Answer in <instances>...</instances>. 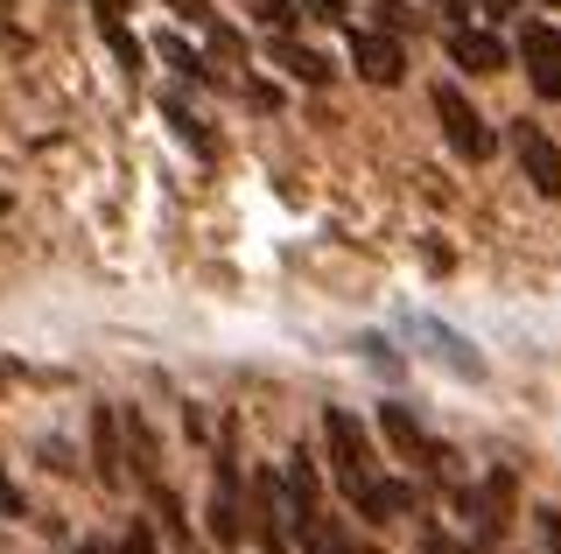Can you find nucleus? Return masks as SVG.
Instances as JSON below:
<instances>
[{
  "label": "nucleus",
  "instance_id": "obj_1",
  "mask_svg": "<svg viewBox=\"0 0 561 554\" xmlns=\"http://www.w3.org/2000/svg\"><path fill=\"white\" fill-rule=\"evenodd\" d=\"M288 519H302V541H309V527H316L323 512L302 506L288 477L260 471V477H253V541L267 547V554H288V547H295V527H288Z\"/></svg>",
  "mask_w": 561,
  "mask_h": 554
},
{
  "label": "nucleus",
  "instance_id": "obj_2",
  "mask_svg": "<svg viewBox=\"0 0 561 554\" xmlns=\"http://www.w3.org/2000/svg\"><path fill=\"white\" fill-rule=\"evenodd\" d=\"M323 436H330V471H337V484L351 492V506H358V498L379 484L373 436L358 428V414H351V407H330V414H323Z\"/></svg>",
  "mask_w": 561,
  "mask_h": 554
},
{
  "label": "nucleus",
  "instance_id": "obj_3",
  "mask_svg": "<svg viewBox=\"0 0 561 554\" xmlns=\"http://www.w3.org/2000/svg\"><path fill=\"white\" fill-rule=\"evenodd\" d=\"M513 506H519V484L513 471H491L478 492H456V519H463L470 541H505V527H513Z\"/></svg>",
  "mask_w": 561,
  "mask_h": 554
},
{
  "label": "nucleus",
  "instance_id": "obj_4",
  "mask_svg": "<svg viewBox=\"0 0 561 554\" xmlns=\"http://www.w3.org/2000/svg\"><path fill=\"white\" fill-rule=\"evenodd\" d=\"M428 106H435V119H443V134H449V148L463 154V162H491V148H499V134L484 127V113L470 106L456 84H435L428 92Z\"/></svg>",
  "mask_w": 561,
  "mask_h": 554
},
{
  "label": "nucleus",
  "instance_id": "obj_5",
  "mask_svg": "<svg viewBox=\"0 0 561 554\" xmlns=\"http://www.w3.org/2000/svg\"><path fill=\"white\" fill-rule=\"evenodd\" d=\"M245 533V506H239V457H232V436L218 442V463H210V541L239 547Z\"/></svg>",
  "mask_w": 561,
  "mask_h": 554
},
{
  "label": "nucleus",
  "instance_id": "obj_6",
  "mask_svg": "<svg viewBox=\"0 0 561 554\" xmlns=\"http://www.w3.org/2000/svg\"><path fill=\"white\" fill-rule=\"evenodd\" d=\"M351 71L365 84H400L408 78V49L393 28H351Z\"/></svg>",
  "mask_w": 561,
  "mask_h": 554
},
{
  "label": "nucleus",
  "instance_id": "obj_7",
  "mask_svg": "<svg viewBox=\"0 0 561 554\" xmlns=\"http://www.w3.org/2000/svg\"><path fill=\"white\" fill-rule=\"evenodd\" d=\"M513 154H519L526 183H534V189H540L548 204H561V148L548 141V127H534V119H519V127H513Z\"/></svg>",
  "mask_w": 561,
  "mask_h": 554
},
{
  "label": "nucleus",
  "instance_id": "obj_8",
  "mask_svg": "<svg viewBox=\"0 0 561 554\" xmlns=\"http://www.w3.org/2000/svg\"><path fill=\"white\" fill-rule=\"evenodd\" d=\"M519 64H526V78H534L540 99H561V28L526 22L519 28Z\"/></svg>",
  "mask_w": 561,
  "mask_h": 554
},
{
  "label": "nucleus",
  "instance_id": "obj_9",
  "mask_svg": "<svg viewBox=\"0 0 561 554\" xmlns=\"http://www.w3.org/2000/svg\"><path fill=\"white\" fill-rule=\"evenodd\" d=\"M119 414L113 407H92V477L105 484V492H119L127 484V449H119Z\"/></svg>",
  "mask_w": 561,
  "mask_h": 554
},
{
  "label": "nucleus",
  "instance_id": "obj_10",
  "mask_svg": "<svg viewBox=\"0 0 561 554\" xmlns=\"http://www.w3.org/2000/svg\"><path fill=\"white\" fill-rule=\"evenodd\" d=\"M414 344H428V358L435 366H449L456 379H484V358L470 351L456 331H443V323H428V316H414Z\"/></svg>",
  "mask_w": 561,
  "mask_h": 554
},
{
  "label": "nucleus",
  "instance_id": "obj_11",
  "mask_svg": "<svg viewBox=\"0 0 561 554\" xmlns=\"http://www.w3.org/2000/svg\"><path fill=\"white\" fill-rule=\"evenodd\" d=\"M449 57H456V71H470V78H499L505 71V43L484 36V28H456Z\"/></svg>",
  "mask_w": 561,
  "mask_h": 554
},
{
  "label": "nucleus",
  "instance_id": "obj_12",
  "mask_svg": "<svg viewBox=\"0 0 561 554\" xmlns=\"http://www.w3.org/2000/svg\"><path fill=\"white\" fill-rule=\"evenodd\" d=\"M358 512L373 519V527H393V519H408V512H421V492H414L408 477H379L373 492L358 498Z\"/></svg>",
  "mask_w": 561,
  "mask_h": 554
},
{
  "label": "nucleus",
  "instance_id": "obj_13",
  "mask_svg": "<svg viewBox=\"0 0 561 554\" xmlns=\"http://www.w3.org/2000/svg\"><path fill=\"white\" fill-rule=\"evenodd\" d=\"M379 422H386V442H393V449H400V457H408V463H414V457L428 463V449H435V442H428V428L414 422V407L386 401V407H379Z\"/></svg>",
  "mask_w": 561,
  "mask_h": 554
},
{
  "label": "nucleus",
  "instance_id": "obj_14",
  "mask_svg": "<svg viewBox=\"0 0 561 554\" xmlns=\"http://www.w3.org/2000/svg\"><path fill=\"white\" fill-rule=\"evenodd\" d=\"M169 8H175V14H190V22H197L204 36H210V49H218V57H245V36H239V28H225V14L210 8V0H169Z\"/></svg>",
  "mask_w": 561,
  "mask_h": 554
},
{
  "label": "nucleus",
  "instance_id": "obj_15",
  "mask_svg": "<svg viewBox=\"0 0 561 554\" xmlns=\"http://www.w3.org/2000/svg\"><path fill=\"white\" fill-rule=\"evenodd\" d=\"M274 64H280V71H288V78H302V84H330V78H337V71H330V64H323V57H316V49L288 43V36H274Z\"/></svg>",
  "mask_w": 561,
  "mask_h": 554
},
{
  "label": "nucleus",
  "instance_id": "obj_16",
  "mask_svg": "<svg viewBox=\"0 0 561 554\" xmlns=\"http://www.w3.org/2000/svg\"><path fill=\"white\" fill-rule=\"evenodd\" d=\"M154 49H162V57L175 64V71H190L197 84H218V71H210V64H204V57H197V49H190L183 36H175V28H162V36H154Z\"/></svg>",
  "mask_w": 561,
  "mask_h": 554
},
{
  "label": "nucleus",
  "instance_id": "obj_17",
  "mask_svg": "<svg viewBox=\"0 0 561 554\" xmlns=\"http://www.w3.org/2000/svg\"><path fill=\"white\" fill-rule=\"evenodd\" d=\"M162 113H169V127H175V134H183V141H190V148H197V154H218V141H210V134H204V119H197V113H190V106H183V99H175V92L162 99Z\"/></svg>",
  "mask_w": 561,
  "mask_h": 554
},
{
  "label": "nucleus",
  "instance_id": "obj_18",
  "mask_svg": "<svg viewBox=\"0 0 561 554\" xmlns=\"http://www.w3.org/2000/svg\"><path fill=\"white\" fill-rule=\"evenodd\" d=\"M309 554H358V547H351V533L337 527V519H316V527H309V541H302Z\"/></svg>",
  "mask_w": 561,
  "mask_h": 554
},
{
  "label": "nucleus",
  "instance_id": "obj_19",
  "mask_svg": "<svg viewBox=\"0 0 561 554\" xmlns=\"http://www.w3.org/2000/svg\"><path fill=\"white\" fill-rule=\"evenodd\" d=\"M280 477L295 484V498H302V506H316V457H309V449H295V457H288V471H280Z\"/></svg>",
  "mask_w": 561,
  "mask_h": 554
},
{
  "label": "nucleus",
  "instance_id": "obj_20",
  "mask_svg": "<svg viewBox=\"0 0 561 554\" xmlns=\"http://www.w3.org/2000/svg\"><path fill=\"white\" fill-rule=\"evenodd\" d=\"M105 43H113V57L127 64V71H140V43L127 36V22H105Z\"/></svg>",
  "mask_w": 561,
  "mask_h": 554
},
{
  "label": "nucleus",
  "instance_id": "obj_21",
  "mask_svg": "<svg viewBox=\"0 0 561 554\" xmlns=\"http://www.w3.org/2000/svg\"><path fill=\"white\" fill-rule=\"evenodd\" d=\"M245 8H253L260 22H274V28H288L295 14H302V8H295V0H245Z\"/></svg>",
  "mask_w": 561,
  "mask_h": 554
},
{
  "label": "nucleus",
  "instance_id": "obj_22",
  "mask_svg": "<svg viewBox=\"0 0 561 554\" xmlns=\"http://www.w3.org/2000/svg\"><path fill=\"white\" fill-rule=\"evenodd\" d=\"M373 14H379V28H393V36H408V28H414V14L400 8V0H379Z\"/></svg>",
  "mask_w": 561,
  "mask_h": 554
},
{
  "label": "nucleus",
  "instance_id": "obj_23",
  "mask_svg": "<svg viewBox=\"0 0 561 554\" xmlns=\"http://www.w3.org/2000/svg\"><path fill=\"white\" fill-rule=\"evenodd\" d=\"M119 554H154V527H148V519H134V527H127V541H119Z\"/></svg>",
  "mask_w": 561,
  "mask_h": 554
},
{
  "label": "nucleus",
  "instance_id": "obj_24",
  "mask_svg": "<svg viewBox=\"0 0 561 554\" xmlns=\"http://www.w3.org/2000/svg\"><path fill=\"white\" fill-rule=\"evenodd\" d=\"M540 519V541H548V554H561V512L548 506V512H534Z\"/></svg>",
  "mask_w": 561,
  "mask_h": 554
},
{
  "label": "nucleus",
  "instance_id": "obj_25",
  "mask_svg": "<svg viewBox=\"0 0 561 554\" xmlns=\"http://www.w3.org/2000/svg\"><path fill=\"white\" fill-rule=\"evenodd\" d=\"M421 253H428V267H435V274H449V267H456V253L443 246V239H421Z\"/></svg>",
  "mask_w": 561,
  "mask_h": 554
},
{
  "label": "nucleus",
  "instance_id": "obj_26",
  "mask_svg": "<svg viewBox=\"0 0 561 554\" xmlns=\"http://www.w3.org/2000/svg\"><path fill=\"white\" fill-rule=\"evenodd\" d=\"M421 547H428V554H463V547H456L443 527H421Z\"/></svg>",
  "mask_w": 561,
  "mask_h": 554
},
{
  "label": "nucleus",
  "instance_id": "obj_27",
  "mask_svg": "<svg viewBox=\"0 0 561 554\" xmlns=\"http://www.w3.org/2000/svg\"><path fill=\"white\" fill-rule=\"evenodd\" d=\"M295 8L316 14V22H344V8H337V0H295Z\"/></svg>",
  "mask_w": 561,
  "mask_h": 554
},
{
  "label": "nucleus",
  "instance_id": "obj_28",
  "mask_svg": "<svg viewBox=\"0 0 561 554\" xmlns=\"http://www.w3.org/2000/svg\"><path fill=\"white\" fill-rule=\"evenodd\" d=\"M245 106H260V113H274V106H280V92H274V84H245Z\"/></svg>",
  "mask_w": 561,
  "mask_h": 554
},
{
  "label": "nucleus",
  "instance_id": "obj_29",
  "mask_svg": "<svg viewBox=\"0 0 561 554\" xmlns=\"http://www.w3.org/2000/svg\"><path fill=\"white\" fill-rule=\"evenodd\" d=\"M0 512H8V519H22V492H14L8 477H0Z\"/></svg>",
  "mask_w": 561,
  "mask_h": 554
},
{
  "label": "nucleus",
  "instance_id": "obj_30",
  "mask_svg": "<svg viewBox=\"0 0 561 554\" xmlns=\"http://www.w3.org/2000/svg\"><path fill=\"white\" fill-rule=\"evenodd\" d=\"M127 14V0H99V22H119Z\"/></svg>",
  "mask_w": 561,
  "mask_h": 554
},
{
  "label": "nucleus",
  "instance_id": "obj_31",
  "mask_svg": "<svg viewBox=\"0 0 561 554\" xmlns=\"http://www.w3.org/2000/svg\"><path fill=\"white\" fill-rule=\"evenodd\" d=\"M484 14H519V0H484Z\"/></svg>",
  "mask_w": 561,
  "mask_h": 554
},
{
  "label": "nucleus",
  "instance_id": "obj_32",
  "mask_svg": "<svg viewBox=\"0 0 561 554\" xmlns=\"http://www.w3.org/2000/svg\"><path fill=\"white\" fill-rule=\"evenodd\" d=\"M435 8H443V14H463V0H435Z\"/></svg>",
  "mask_w": 561,
  "mask_h": 554
},
{
  "label": "nucleus",
  "instance_id": "obj_33",
  "mask_svg": "<svg viewBox=\"0 0 561 554\" xmlns=\"http://www.w3.org/2000/svg\"><path fill=\"white\" fill-rule=\"evenodd\" d=\"M78 554H105V547H99V541H84V547H78Z\"/></svg>",
  "mask_w": 561,
  "mask_h": 554
},
{
  "label": "nucleus",
  "instance_id": "obj_34",
  "mask_svg": "<svg viewBox=\"0 0 561 554\" xmlns=\"http://www.w3.org/2000/svg\"><path fill=\"white\" fill-rule=\"evenodd\" d=\"M0 218H8V189H0Z\"/></svg>",
  "mask_w": 561,
  "mask_h": 554
},
{
  "label": "nucleus",
  "instance_id": "obj_35",
  "mask_svg": "<svg viewBox=\"0 0 561 554\" xmlns=\"http://www.w3.org/2000/svg\"><path fill=\"white\" fill-rule=\"evenodd\" d=\"M548 8H561V0H548Z\"/></svg>",
  "mask_w": 561,
  "mask_h": 554
}]
</instances>
